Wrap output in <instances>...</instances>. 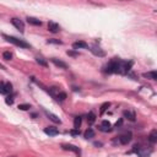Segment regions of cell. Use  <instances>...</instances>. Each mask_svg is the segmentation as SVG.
<instances>
[{
	"mask_svg": "<svg viewBox=\"0 0 157 157\" xmlns=\"http://www.w3.org/2000/svg\"><path fill=\"white\" fill-rule=\"evenodd\" d=\"M119 61L120 59H117V58H114V59H112L108 64L104 66V73L106 74H118V66H119Z\"/></svg>",
	"mask_w": 157,
	"mask_h": 157,
	"instance_id": "1",
	"label": "cell"
},
{
	"mask_svg": "<svg viewBox=\"0 0 157 157\" xmlns=\"http://www.w3.org/2000/svg\"><path fill=\"white\" fill-rule=\"evenodd\" d=\"M3 37H4L8 42L12 43L15 46L20 47V48H31V46L28 44L27 42L22 41V39H19V38H16V37H12V36H8V34H3Z\"/></svg>",
	"mask_w": 157,
	"mask_h": 157,
	"instance_id": "2",
	"label": "cell"
},
{
	"mask_svg": "<svg viewBox=\"0 0 157 157\" xmlns=\"http://www.w3.org/2000/svg\"><path fill=\"white\" fill-rule=\"evenodd\" d=\"M131 66H133V61H124V60H120L119 66H118V74L128 75L129 71L131 70Z\"/></svg>",
	"mask_w": 157,
	"mask_h": 157,
	"instance_id": "3",
	"label": "cell"
},
{
	"mask_svg": "<svg viewBox=\"0 0 157 157\" xmlns=\"http://www.w3.org/2000/svg\"><path fill=\"white\" fill-rule=\"evenodd\" d=\"M131 139H133L131 131H125V133H123L122 135H119V142L122 144V145H128V144L131 141Z\"/></svg>",
	"mask_w": 157,
	"mask_h": 157,
	"instance_id": "4",
	"label": "cell"
},
{
	"mask_svg": "<svg viewBox=\"0 0 157 157\" xmlns=\"http://www.w3.org/2000/svg\"><path fill=\"white\" fill-rule=\"evenodd\" d=\"M12 91V85L10 82H0V93L1 95H9Z\"/></svg>",
	"mask_w": 157,
	"mask_h": 157,
	"instance_id": "5",
	"label": "cell"
},
{
	"mask_svg": "<svg viewBox=\"0 0 157 157\" xmlns=\"http://www.w3.org/2000/svg\"><path fill=\"white\" fill-rule=\"evenodd\" d=\"M61 147L64 148V150H66V151H73V152H75L77 156H81V150H80L77 146H75V145H71V144H63Z\"/></svg>",
	"mask_w": 157,
	"mask_h": 157,
	"instance_id": "6",
	"label": "cell"
},
{
	"mask_svg": "<svg viewBox=\"0 0 157 157\" xmlns=\"http://www.w3.org/2000/svg\"><path fill=\"white\" fill-rule=\"evenodd\" d=\"M11 23L19 30L20 32H22V33L25 32V23H23L20 19H17V17H12V19H11Z\"/></svg>",
	"mask_w": 157,
	"mask_h": 157,
	"instance_id": "7",
	"label": "cell"
},
{
	"mask_svg": "<svg viewBox=\"0 0 157 157\" xmlns=\"http://www.w3.org/2000/svg\"><path fill=\"white\" fill-rule=\"evenodd\" d=\"M90 51L92 52V54H95L96 56H101V58L102 56H106V52L98 46H92L91 48H90Z\"/></svg>",
	"mask_w": 157,
	"mask_h": 157,
	"instance_id": "8",
	"label": "cell"
},
{
	"mask_svg": "<svg viewBox=\"0 0 157 157\" xmlns=\"http://www.w3.org/2000/svg\"><path fill=\"white\" fill-rule=\"evenodd\" d=\"M139 157H148L151 153H152V150L151 148H147V147H139V150L136 151Z\"/></svg>",
	"mask_w": 157,
	"mask_h": 157,
	"instance_id": "9",
	"label": "cell"
},
{
	"mask_svg": "<svg viewBox=\"0 0 157 157\" xmlns=\"http://www.w3.org/2000/svg\"><path fill=\"white\" fill-rule=\"evenodd\" d=\"M99 130H101V131H104V133H108V131H111V130H112V125H111V123H109L108 120H103V122L101 123Z\"/></svg>",
	"mask_w": 157,
	"mask_h": 157,
	"instance_id": "10",
	"label": "cell"
},
{
	"mask_svg": "<svg viewBox=\"0 0 157 157\" xmlns=\"http://www.w3.org/2000/svg\"><path fill=\"white\" fill-rule=\"evenodd\" d=\"M44 133L49 136H55V135L59 134V130L54 126H47V128H44Z\"/></svg>",
	"mask_w": 157,
	"mask_h": 157,
	"instance_id": "11",
	"label": "cell"
},
{
	"mask_svg": "<svg viewBox=\"0 0 157 157\" xmlns=\"http://www.w3.org/2000/svg\"><path fill=\"white\" fill-rule=\"evenodd\" d=\"M52 63L55 65V66H58V68H61V69H68V65H66V63H64L63 60L60 59H56V58H52Z\"/></svg>",
	"mask_w": 157,
	"mask_h": 157,
	"instance_id": "12",
	"label": "cell"
},
{
	"mask_svg": "<svg viewBox=\"0 0 157 157\" xmlns=\"http://www.w3.org/2000/svg\"><path fill=\"white\" fill-rule=\"evenodd\" d=\"M48 30H49L52 33H56L60 31V27H59L58 23L53 22V21H49V22H48Z\"/></svg>",
	"mask_w": 157,
	"mask_h": 157,
	"instance_id": "13",
	"label": "cell"
},
{
	"mask_svg": "<svg viewBox=\"0 0 157 157\" xmlns=\"http://www.w3.org/2000/svg\"><path fill=\"white\" fill-rule=\"evenodd\" d=\"M44 114H46L49 119L53 122V123H55V124H60L61 123V120L58 118V117L55 116V114H53V113H51V112H48V111H44Z\"/></svg>",
	"mask_w": 157,
	"mask_h": 157,
	"instance_id": "14",
	"label": "cell"
},
{
	"mask_svg": "<svg viewBox=\"0 0 157 157\" xmlns=\"http://www.w3.org/2000/svg\"><path fill=\"white\" fill-rule=\"evenodd\" d=\"M123 114H124V118L129 119L130 122H135V119H136V114L134 111H124Z\"/></svg>",
	"mask_w": 157,
	"mask_h": 157,
	"instance_id": "15",
	"label": "cell"
},
{
	"mask_svg": "<svg viewBox=\"0 0 157 157\" xmlns=\"http://www.w3.org/2000/svg\"><path fill=\"white\" fill-rule=\"evenodd\" d=\"M73 48H74L75 51L76 49H81V48H88V44L83 41H77L73 43Z\"/></svg>",
	"mask_w": 157,
	"mask_h": 157,
	"instance_id": "16",
	"label": "cell"
},
{
	"mask_svg": "<svg viewBox=\"0 0 157 157\" xmlns=\"http://www.w3.org/2000/svg\"><path fill=\"white\" fill-rule=\"evenodd\" d=\"M148 141L151 144H156L157 142V129H153L150 135H148Z\"/></svg>",
	"mask_w": 157,
	"mask_h": 157,
	"instance_id": "17",
	"label": "cell"
},
{
	"mask_svg": "<svg viewBox=\"0 0 157 157\" xmlns=\"http://www.w3.org/2000/svg\"><path fill=\"white\" fill-rule=\"evenodd\" d=\"M26 20H27V22L30 23V25H33V26H41V25H42L41 21H39L38 19H36V17H31V16H28Z\"/></svg>",
	"mask_w": 157,
	"mask_h": 157,
	"instance_id": "18",
	"label": "cell"
},
{
	"mask_svg": "<svg viewBox=\"0 0 157 157\" xmlns=\"http://www.w3.org/2000/svg\"><path fill=\"white\" fill-rule=\"evenodd\" d=\"M144 77L151 79V80H157V73L153 70V71H148V73H144L142 74Z\"/></svg>",
	"mask_w": 157,
	"mask_h": 157,
	"instance_id": "19",
	"label": "cell"
},
{
	"mask_svg": "<svg viewBox=\"0 0 157 157\" xmlns=\"http://www.w3.org/2000/svg\"><path fill=\"white\" fill-rule=\"evenodd\" d=\"M83 138L85 139H91V138H95V130L88 128L85 133H83Z\"/></svg>",
	"mask_w": 157,
	"mask_h": 157,
	"instance_id": "20",
	"label": "cell"
},
{
	"mask_svg": "<svg viewBox=\"0 0 157 157\" xmlns=\"http://www.w3.org/2000/svg\"><path fill=\"white\" fill-rule=\"evenodd\" d=\"M87 122H88V124H93L96 122V114L93 112H90L87 114Z\"/></svg>",
	"mask_w": 157,
	"mask_h": 157,
	"instance_id": "21",
	"label": "cell"
},
{
	"mask_svg": "<svg viewBox=\"0 0 157 157\" xmlns=\"http://www.w3.org/2000/svg\"><path fill=\"white\" fill-rule=\"evenodd\" d=\"M36 61H37L39 65L44 66V68H47V66H48V63H47V60L44 59L43 56H37V58H36Z\"/></svg>",
	"mask_w": 157,
	"mask_h": 157,
	"instance_id": "22",
	"label": "cell"
},
{
	"mask_svg": "<svg viewBox=\"0 0 157 157\" xmlns=\"http://www.w3.org/2000/svg\"><path fill=\"white\" fill-rule=\"evenodd\" d=\"M109 107H111V103H109V102H104V103H103V104L101 106V111H99V114H101V116H103V114H104V112H106L107 109L109 108Z\"/></svg>",
	"mask_w": 157,
	"mask_h": 157,
	"instance_id": "23",
	"label": "cell"
},
{
	"mask_svg": "<svg viewBox=\"0 0 157 157\" xmlns=\"http://www.w3.org/2000/svg\"><path fill=\"white\" fill-rule=\"evenodd\" d=\"M81 117H75L74 119V129H80V126H81Z\"/></svg>",
	"mask_w": 157,
	"mask_h": 157,
	"instance_id": "24",
	"label": "cell"
},
{
	"mask_svg": "<svg viewBox=\"0 0 157 157\" xmlns=\"http://www.w3.org/2000/svg\"><path fill=\"white\" fill-rule=\"evenodd\" d=\"M66 97H68V96H66V93H65V92H59L55 96V99H58V101H60V102H63V101H65V99H66Z\"/></svg>",
	"mask_w": 157,
	"mask_h": 157,
	"instance_id": "25",
	"label": "cell"
},
{
	"mask_svg": "<svg viewBox=\"0 0 157 157\" xmlns=\"http://www.w3.org/2000/svg\"><path fill=\"white\" fill-rule=\"evenodd\" d=\"M3 58H4L5 60H11L12 59V54H11V53H10V52H4V53H3Z\"/></svg>",
	"mask_w": 157,
	"mask_h": 157,
	"instance_id": "26",
	"label": "cell"
},
{
	"mask_svg": "<svg viewBox=\"0 0 157 157\" xmlns=\"http://www.w3.org/2000/svg\"><path fill=\"white\" fill-rule=\"evenodd\" d=\"M30 108H31V104H27V103L19 104V109H21V111H28Z\"/></svg>",
	"mask_w": 157,
	"mask_h": 157,
	"instance_id": "27",
	"label": "cell"
},
{
	"mask_svg": "<svg viewBox=\"0 0 157 157\" xmlns=\"http://www.w3.org/2000/svg\"><path fill=\"white\" fill-rule=\"evenodd\" d=\"M48 43H51V44H63V42L59 41V39H55V38H51V39H48Z\"/></svg>",
	"mask_w": 157,
	"mask_h": 157,
	"instance_id": "28",
	"label": "cell"
},
{
	"mask_svg": "<svg viewBox=\"0 0 157 157\" xmlns=\"http://www.w3.org/2000/svg\"><path fill=\"white\" fill-rule=\"evenodd\" d=\"M5 102H6V104L11 106V104L14 103V96H8V97H6V99H5Z\"/></svg>",
	"mask_w": 157,
	"mask_h": 157,
	"instance_id": "29",
	"label": "cell"
},
{
	"mask_svg": "<svg viewBox=\"0 0 157 157\" xmlns=\"http://www.w3.org/2000/svg\"><path fill=\"white\" fill-rule=\"evenodd\" d=\"M66 54H68V55H70V56H74V58H76V56L79 55V54L75 51H68V52H66Z\"/></svg>",
	"mask_w": 157,
	"mask_h": 157,
	"instance_id": "30",
	"label": "cell"
},
{
	"mask_svg": "<svg viewBox=\"0 0 157 157\" xmlns=\"http://www.w3.org/2000/svg\"><path fill=\"white\" fill-rule=\"evenodd\" d=\"M70 134L73 135V136H77V135L80 134V130H77V129H73V130H70Z\"/></svg>",
	"mask_w": 157,
	"mask_h": 157,
	"instance_id": "31",
	"label": "cell"
},
{
	"mask_svg": "<svg viewBox=\"0 0 157 157\" xmlns=\"http://www.w3.org/2000/svg\"><path fill=\"white\" fill-rule=\"evenodd\" d=\"M122 124H123V118H120V119L116 123V128H118V126H122Z\"/></svg>",
	"mask_w": 157,
	"mask_h": 157,
	"instance_id": "32",
	"label": "cell"
},
{
	"mask_svg": "<svg viewBox=\"0 0 157 157\" xmlns=\"http://www.w3.org/2000/svg\"><path fill=\"white\" fill-rule=\"evenodd\" d=\"M93 145H95V146H97V147H101V146H103V144H102L101 141H95V142H93Z\"/></svg>",
	"mask_w": 157,
	"mask_h": 157,
	"instance_id": "33",
	"label": "cell"
},
{
	"mask_svg": "<svg viewBox=\"0 0 157 157\" xmlns=\"http://www.w3.org/2000/svg\"><path fill=\"white\" fill-rule=\"evenodd\" d=\"M0 69H3V70H5V66L3 64H0Z\"/></svg>",
	"mask_w": 157,
	"mask_h": 157,
	"instance_id": "34",
	"label": "cell"
},
{
	"mask_svg": "<svg viewBox=\"0 0 157 157\" xmlns=\"http://www.w3.org/2000/svg\"><path fill=\"white\" fill-rule=\"evenodd\" d=\"M11 157H16V156H11Z\"/></svg>",
	"mask_w": 157,
	"mask_h": 157,
	"instance_id": "35",
	"label": "cell"
}]
</instances>
